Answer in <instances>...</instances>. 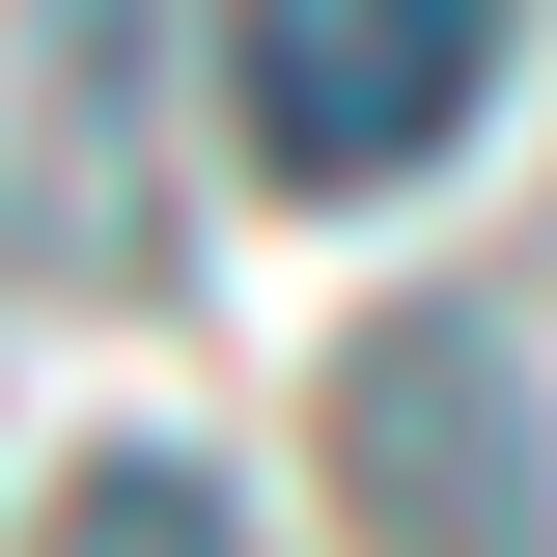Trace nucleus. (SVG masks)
I'll list each match as a JSON object with an SVG mask.
<instances>
[{"mask_svg":"<svg viewBox=\"0 0 557 557\" xmlns=\"http://www.w3.org/2000/svg\"><path fill=\"white\" fill-rule=\"evenodd\" d=\"M57 557H251V502H223L196 446H84V474H57Z\"/></svg>","mask_w":557,"mask_h":557,"instance_id":"obj_3","label":"nucleus"},{"mask_svg":"<svg viewBox=\"0 0 557 557\" xmlns=\"http://www.w3.org/2000/svg\"><path fill=\"white\" fill-rule=\"evenodd\" d=\"M502 28L530 0H223V139H251L278 196H391V168L474 139Z\"/></svg>","mask_w":557,"mask_h":557,"instance_id":"obj_2","label":"nucleus"},{"mask_svg":"<svg viewBox=\"0 0 557 557\" xmlns=\"http://www.w3.org/2000/svg\"><path fill=\"white\" fill-rule=\"evenodd\" d=\"M335 502L362 557H557V418L502 307H362L335 335Z\"/></svg>","mask_w":557,"mask_h":557,"instance_id":"obj_1","label":"nucleus"}]
</instances>
